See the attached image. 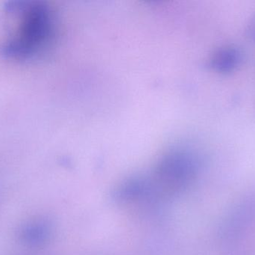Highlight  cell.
Here are the masks:
<instances>
[{"label":"cell","instance_id":"cell-1","mask_svg":"<svg viewBox=\"0 0 255 255\" xmlns=\"http://www.w3.org/2000/svg\"><path fill=\"white\" fill-rule=\"evenodd\" d=\"M7 11L20 15L16 35L0 48L3 56L13 60L34 59L46 52L55 37V16L43 1H10Z\"/></svg>","mask_w":255,"mask_h":255},{"label":"cell","instance_id":"cell-2","mask_svg":"<svg viewBox=\"0 0 255 255\" xmlns=\"http://www.w3.org/2000/svg\"><path fill=\"white\" fill-rule=\"evenodd\" d=\"M243 61V54L238 48L226 46L216 50L210 59V66L214 71L229 73L235 71Z\"/></svg>","mask_w":255,"mask_h":255},{"label":"cell","instance_id":"cell-3","mask_svg":"<svg viewBox=\"0 0 255 255\" xmlns=\"http://www.w3.org/2000/svg\"><path fill=\"white\" fill-rule=\"evenodd\" d=\"M49 234L50 227L49 223L43 220H37L24 225L19 233V238L26 245L37 247L46 242Z\"/></svg>","mask_w":255,"mask_h":255},{"label":"cell","instance_id":"cell-4","mask_svg":"<svg viewBox=\"0 0 255 255\" xmlns=\"http://www.w3.org/2000/svg\"><path fill=\"white\" fill-rule=\"evenodd\" d=\"M247 35L250 40L255 42V16L250 19L247 28Z\"/></svg>","mask_w":255,"mask_h":255}]
</instances>
